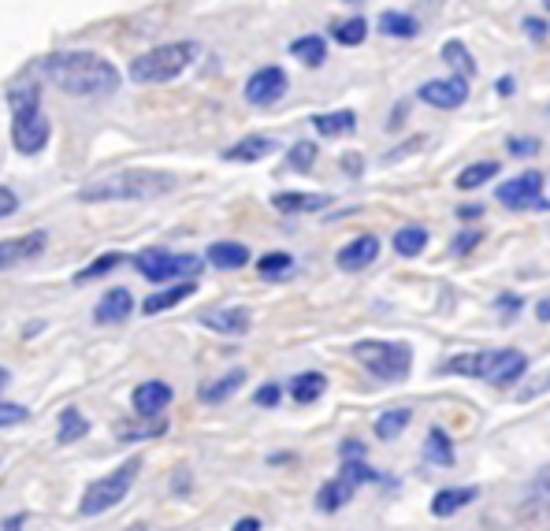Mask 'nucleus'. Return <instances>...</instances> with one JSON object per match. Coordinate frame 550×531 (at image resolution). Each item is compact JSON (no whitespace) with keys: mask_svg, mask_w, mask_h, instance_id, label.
<instances>
[{"mask_svg":"<svg viewBox=\"0 0 550 531\" xmlns=\"http://www.w3.org/2000/svg\"><path fill=\"white\" fill-rule=\"evenodd\" d=\"M536 320L539 324H550V294L536 305Z\"/></svg>","mask_w":550,"mask_h":531,"instance_id":"52","label":"nucleus"},{"mask_svg":"<svg viewBox=\"0 0 550 531\" xmlns=\"http://www.w3.org/2000/svg\"><path fill=\"white\" fill-rule=\"evenodd\" d=\"M417 97L424 104H432V108H443V112H454L461 104L469 101V78H432V82H424L417 90Z\"/></svg>","mask_w":550,"mask_h":531,"instance_id":"11","label":"nucleus"},{"mask_svg":"<svg viewBox=\"0 0 550 531\" xmlns=\"http://www.w3.org/2000/svg\"><path fill=\"white\" fill-rule=\"evenodd\" d=\"M231 531H261V520H257V517H242Z\"/></svg>","mask_w":550,"mask_h":531,"instance_id":"51","label":"nucleus"},{"mask_svg":"<svg viewBox=\"0 0 550 531\" xmlns=\"http://www.w3.org/2000/svg\"><path fill=\"white\" fill-rule=\"evenodd\" d=\"M354 357L365 372H372L383 383H402L413 372V350L406 342H383V338H365L354 346Z\"/></svg>","mask_w":550,"mask_h":531,"instance_id":"5","label":"nucleus"},{"mask_svg":"<svg viewBox=\"0 0 550 531\" xmlns=\"http://www.w3.org/2000/svg\"><path fill=\"white\" fill-rule=\"evenodd\" d=\"M283 93H287V71H283V67L268 64L246 78V101L253 104V108H268V104H275Z\"/></svg>","mask_w":550,"mask_h":531,"instance_id":"10","label":"nucleus"},{"mask_svg":"<svg viewBox=\"0 0 550 531\" xmlns=\"http://www.w3.org/2000/svg\"><path fill=\"white\" fill-rule=\"evenodd\" d=\"M380 34L383 38H398V41H413L420 34V23L406 12H383L380 15Z\"/></svg>","mask_w":550,"mask_h":531,"instance_id":"27","label":"nucleus"},{"mask_svg":"<svg viewBox=\"0 0 550 531\" xmlns=\"http://www.w3.org/2000/svg\"><path fill=\"white\" fill-rule=\"evenodd\" d=\"M138 472H142V461L131 457V461H123V468L108 472V476H101V480H93L90 487H86V494H82L79 513L82 517H101V513H108V509H116L119 502L131 494L134 476H138Z\"/></svg>","mask_w":550,"mask_h":531,"instance_id":"6","label":"nucleus"},{"mask_svg":"<svg viewBox=\"0 0 550 531\" xmlns=\"http://www.w3.org/2000/svg\"><path fill=\"white\" fill-rule=\"evenodd\" d=\"M316 134L324 138H339V134H354L357 130V112L350 108H339V112H324V116H313Z\"/></svg>","mask_w":550,"mask_h":531,"instance_id":"26","label":"nucleus"},{"mask_svg":"<svg viewBox=\"0 0 550 531\" xmlns=\"http://www.w3.org/2000/svg\"><path fill=\"white\" fill-rule=\"evenodd\" d=\"M424 461L439 468H454L458 454H454V442H450V435H446L443 428L428 431V439H424Z\"/></svg>","mask_w":550,"mask_h":531,"instance_id":"24","label":"nucleus"},{"mask_svg":"<svg viewBox=\"0 0 550 531\" xmlns=\"http://www.w3.org/2000/svg\"><path fill=\"white\" fill-rule=\"evenodd\" d=\"M194 290H197V279H179V283H171L168 290H157L153 298H145L142 301V312H145V316H160V312L175 309L179 301L190 298Z\"/></svg>","mask_w":550,"mask_h":531,"instance_id":"17","label":"nucleus"},{"mask_svg":"<svg viewBox=\"0 0 550 531\" xmlns=\"http://www.w3.org/2000/svg\"><path fill=\"white\" fill-rule=\"evenodd\" d=\"M242 383H246V368H231V372H227V376H220L216 383H205V387H201V402H205V405L227 402V398H231V394H235Z\"/></svg>","mask_w":550,"mask_h":531,"instance_id":"25","label":"nucleus"},{"mask_svg":"<svg viewBox=\"0 0 550 531\" xmlns=\"http://www.w3.org/2000/svg\"><path fill=\"white\" fill-rule=\"evenodd\" d=\"M268 153H275L272 138H264V134H249V138L235 142L231 149H223V160H231V164H257V160H264Z\"/></svg>","mask_w":550,"mask_h":531,"instance_id":"18","label":"nucleus"},{"mask_svg":"<svg viewBox=\"0 0 550 531\" xmlns=\"http://www.w3.org/2000/svg\"><path fill=\"white\" fill-rule=\"evenodd\" d=\"M164 431H168V424L153 416V424H138V428H116V439L119 442H142V439H160Z\"/></svg>","mask_w":550,"mask_h":531,"instance_id":"38","label":"nucleus"},{"mask_svg":"<svg viewBox=\"0 0 550 531\" xmlns=\"http://www.w3.org/2000/svg\"><path fill=\"white\" fill-rule=\"evenodd\" d=\"M272 205H275V212L305 216V212H320V208H328L331 194H275Z\"/></svg>","mask_w":550,"mask_h":531,"instance_id":"20","label":"nucleus"},{"mask_svg":"<svg viewBox=\"0 0 550 531\" xmlns=\"http://www.w3.org/2000/svg\"><path fill=\"white\" fill-rule=\"evenodd\" d=\"M513 156H536L539 153V138H521V134H513L510 142H506Z\"/></svg>","mask_w":550,"mask_h":531,"instance_id":"41","label":"nucleus"},{"mask_svg":"<svg viewBox=\"0 0 550 531\" xmlns=\"http://www.w3.org/2000/svg\"><path fill=\"white\" fill-rule=\"evenodd\" d=\"M23 524H27V513H15V517H8L0 524V531H23Z\"/></svg>","mask_w":550,"mask_h":531,"instance_id":"50","label":"nucleus"},{"mask_svg":"<svg viewBox=\"0 0 550 531\" xmlns=\"http://www.w3.org/2000/svg\"><path fill=\"white\" fill-rule=\"evenodd\" d=\"M443 60L454 67L461 78L476 75V60H472V52H469V45H465V41H446V45H443Z\"/></svg>","mask_w":550,"mask_h":531,"instance_id":"33","label":"nucleus"},{"mask_svg":"<svg viewBox=\"0 0 550 531\" xmlns=\"http://www.w3.org/2000/svg\"><path fill=\"white\" fill-rule=\"evenodd\" d=\"M134 268L145 275L149 283H179V279H197L201 275V257L190 253H168V249H142L134 253Z\"/></svg>","mask_w":550,"mask_h":531,"instance_id":"7","label":"nucleus"},{"mask_svg":"<svg viewBox=\"0 0 550 531\" xmlns=\"http://www.w3.org/2000/svg\"><path fill=\"white\" fill-rule=\"evenodd\" d=\"M49 242V234L45 231H34L27 238H8V242H0V272L4 268H12V264H23V260L38 257L41 249Z\"/></svg>","mask_w":550,"mask_h":531,"instance_id":"15","label":"nucleus"},{"mask_svg":"<svg viewBox=\"0 0 550 531\" xmlns=\"http://www.w3.org/2000/svg\"><path fill=\"white\" fill-rule=\"evenodd\" d=\"M335 41L339 45H346V49H354V45H361V41L368 38V23L361 19V15H354V19H346V23H335Z\"/></svg>","mask_w":550,"mask_h":531,"instance_id":"34","label":"nucleus"},{"mask_svg":"<svg viewBox=\"0 0 550 531\" xmlns=\"http://www.w3.org/2000/svg\"><path fill=\"white\" fill-rule=\"evenodd\" d=\"M354 483H346L342 476H335V480H328L320 491H316V509L320 513H339L342 506H350V498H354Z\"/></svg>","mask_w":550,"mask_h":531,"instance_id":"21","label":"nucleus"},{"mask_svg":"<svg viewBox=\"0 0 550 531\" xmlns=\"http://www.w3.org/2000/svg\"><path fill=\"white\" fill-rule=\"evenodd\" d=\"M8 379H12V376H8V368H0V390L8 387Z\"/></svg>","mask_w":550,"mask_h":531,"instance_id":"55","label":"nucleus"},{"mask_svg":"<svg viewBox=\"0 0 550 531\" xmlns=\"http://www.w3.org/2000/svg\"><path fill=\"white\" fill-rule=\"evenodd\" d=\"M8 108H12V145L27 156L41 153L53 138L49 119L41 116V93L34 86H15L8 93Z\"/></svg>","mask_w":550,"mask_h":531,"instance_id":"3","label":"nucleus"},{"mask_svg":"<svg viewBox=\"0 0 550 531\" xmlns=\"http://www.w3.org/2000/svg\"><path fill=\"white\" fill-rule=\"evenodd\" d=\"M354 457H365V446L354 439H346L342 442V461H354Z\"/></svg>","mask_w":550,"mask_h":531,"instance_id":"47","label":"nucleus"},{"mask_svg":"<svg viewBox=\"0 0 550 531\" xmlns=\"http://www.w3.org/2000/svg\"><path fill=\"white\" fill-rule=\"evenodd\" d=\"M524 30H528V34H532V38H536V41H543V38H547V34H550V26L547 23H543V19H536V15H528V19H524Z\"/></svg>","mask_w":550,"mask_h":531,"instance_id":"46","label":"nucleus"},{"mask_svg":"<svg viewBox=\"0 0 550 531\" xmlns=\"http://www.w3.org/2000/svg\"><path fill=\"white\" fill-rule=\"evenodd\" d=\"M201 324L209 327V331H216V335H246L249 324H253V312L242 309V305H220V309H205L201 316H197Z\"/></svg>","mask_w":550,"mask_h":531,"instance_id":"12","label":"nucleus"},{"mask_svg":"<svg viewBox=\"0 0 550 531\" xmlns=\"http://www.w3.org/2000/svg\"><path fill=\"white\" fill-rule=\"evenodd\" d=\"M324 390H328V376H324V372H302V376L290 379V398H294L298 405L320 402Z\"/></svg>","mask_w":550,"mask_h":531,"instance_id":"23","label":"nucleus"},{"mask_svg":"<svg viewBox=\"0 0 550 531\" xmlns=\"http://www.w3.org/2000/svg\"><path fill=\"white\" fill-rule=\"evenodd\" d=\"M82 435H90V420L75 409V405H67L64 413H60V428H56V442L60 446H71V442H79Z\"/></svg>","mask_w":550,"mask_h":531,"instance_id":"29","label":"nucleus"},{"mask_svg":"<svg viewBox=\"0 0 550 531\" xmlns=\"http://www.w3.org/2000/svg\"><path fill=\"white\" fill-rule=\"evenodd\" d=\"M498 93H502V97H510V93H513V78H498Z\"/></svg>","mask_w":550,"mask_h":531,"instance_id":"54","label":"nucleus"},{"mask_svg":"<svg viewBox=\"0 0 550 531\" xmlns=\"http://www.w3.org/2000/svg\"><path fill=\"white\" fill-rule=\"evenodd\" d=\"M287 164L294 171H309L316 164V145L313 142H298V145H290V153H287Z\"/></svg>","mask_w":550,"mask_h":531,"instance_id":"39","label":"nucleus"},{"mask_svg":"<svg viewBox=\"0 0 550 531\" xmlns=\"http://www.w3.org/2000/svg\"><path fill=\"white\" fill-rule=\"evenodd\" d=\"M15 208H19V197H15V190L0 186V220H4V216H12Z\"/></svg>","mask_w":550,"mask_h":531,"instance_id":"45","label":"nucleus"},{"mask_svg":"<svg viewBox=\"0 0 550 531\" xmlns=\"http://www.w3.org/2000/svg\"><path fill=\"white\" fill-rule=\"evenodd\" d=\"M495 175H498V160H476V164L458 171V186L461 190H480V186L491 182Z\"/></svg>","mask_w":550,"mask_h":531,"instance_id":"30","label":"nucleus"},{"mask_svg":"<svg viewBox=\"0 0 550 531\" xmlns=\"http://www.w3.org/2000/svg\"><path fill=\"white\" fill-rule=\"evenodd\" d=\"M498 205H506L510 212H528V208H539V212H550V201H543V171H524L517 179L502 182L495 190Z\"/></svg>","mask_w":550,"mask_h":531,"instance_id":"8","label":"nucleus"},{"mask_svg":"<svg viewBox=\"0 0 550 531\" xmlns=\"http://www.w3.org/2000/svg\"><path fill=\"white\" fill-rule=\"evenodd\" d=\"M257 268H261L264 279H287V275L294 272V257H290V253H264V257L257 260Z\"/></svg>","mask_w":550,"mask_h":531,"instance_id":"35","label":"nucleus"},{"mask_svg":"<svg viewBox=\"0 0 550 531\" xmlns=\"http://www.w3.org/2000/svg\"><path fill=\"white\" fill-rule=\"evenodd\" d=\"M376 257H380V238L376 234H361V238H354V242H346L339 249L335 264L342 272H365L368 264H376Z\"/></svg>","mask_w":550,"mask_h":531,"instance_id":"14","label":"nucleus"},{"mask_svg":"<svg viewBox=\"0 0 550 531\" xmlns=\"http://www.w3.org/2000/svg\"><path fill=\"white\" fill-rule=\"evenodd\" d=\"M480 212H484L480 205H461V208H458L461 220H480Z\"/></svg>","mask_w":550,"mask_h":531,"instance_id":"53","label":"nucleus"},{"mask_svg":"<svg viewBox=\"0 0 550 531\" xmlns=\"http://www.w3.org/2000/svg\"><path fill=\"white\" fill-rule=\"evenodd\" d=\"M134 531H138V528H134Z\"/></svg>","mask_w":550,"mask_h":531,"instance_id":"57","label":"nucleus"},{"mask_svg":"<svg viewBox=\"0 0 550 531\" xmlns=\"http://www.w3.org/2000/svg\"><path fill=\"white\" fill-rule=\"evenodd\" d=\"M194 56L197 41H168V45L142 52L131 64V78L138 86H160V82H171V78L183 75L186 67L194 64Z\"/></svg>","mask_w":550,"mask_h":531,"instance_id":"4","label":"nucleus"},{"mask_svg":"<svg viewBox=\"0 0 550 531\" xmlns=\"http://www.w3.org/2000/svg\"><path fill=\"white\" fill-rule=\"evenodd\" d=\"M209 264L220 272H238L249 264V249L242 242H212L209 246Z\"/></svg>","mask_w":550,"mask_h":531,"instance_id":"22","label":"nucleus"},{"mask_svg":"<svg viewBox=\"0 0 550 531\" xmlns=\"http://www.w3.org/2000/svg\"><path fill=\"white\" fill-rule=\"evenodd\" d=\"M547 390H550V376H543V379H536L532 387L524 390V398H539V394H547Z\"/></svg>","mask_w":550,"mask_h":531,"instance_id":"49","label":"nucleus"},{"mask_svg":"<svg viewBox=\"0 0 550 531\" xmlns=\"http://www.w3.org/2000/svg\"><path fill=\"white\" fill-rule=\"evenodd\" d=\"M424 246H428V231L424 227H402L394 234V253L398 257H420Z\"/></svg>","mask_w":550,"mask_h":531,"instance_id":"32","label":"nucleus"},{"mask_svg":"<svg viewBox=\"0 0 550 531\" xmlns=\"http://www.w3.org/2000/svg\"><path fill=\"white\" fill-rule=\"evenodd\" d=\"M528 372V357L521 350H491L480 353V379L495 387H510Z\"/></svg>","mask_w":550,"mask_h":531,"instance_id":"9","label":"nucleus"},{"mask_svg":"<svg viewBox=\"0 0 550 531\" xmlns=\"http://www.w3.org/2000/svg\"><path fill=\"white\" fill-rule=\"evenodd\" d=\"M521 309H524V298H517V294H502V298H498V312H502L506 320H510V316H517Z\"/></svg>","mask_w":550,"mask_h":531,"instance_id":"44","label":"nucleus"},{"mask_svg":"<svg viewBox=\"0 0 550 531\" xmlns=\"http://www.w3.org/2000/svg\"><path fill=\"white\" fill-rule=\"evenodd\" d=\"M171 190H175V175H168V171L131 168L82 186L79 201H86V205H105V201H153V197L171 194Z\"/></svg>","mask_w":550,"mask_h":531,"instance_id":"2","label":"nucleus"},{"mask_svg":"<svg viewBox=\"0 0 550 531\" xmlns=\"http://www.w3.org/2000/svg\"><path fill=\"white\" fill-rule=\"evenodd\" d=\"M543 8H547V12H550V0H543Z\"/></svg>","mask_w":550,"mask_h":531,"instance_id":"56","label":"nucleus"},{"mask_svg":"<svg viewBox=\"0 0 550 531\" xmlns=\"http://www.w3.org/2000/svg\"><path fill=\"white\" fill-rule=\"evenodd\" d=\"M409 420H413V409H387V413L376 420V439L383 442L398 439V435L409 428Z\"/></svg>","mask_w":550,"mask_h":531,"instance_id":"31","label":"nucleus"},{"mask_svg":"<svg viewBox=\"0 0 550 531\" xmlns=\"http://www.w3.org/2000/svg\"><path fill=\"white\" fill-rule=\"evenodd\" d=\"M476 246H480V231H465V234H458V238H454L450 253H454V257H465V253H472Z\"/></svg>","mask_w":550,"mask_h":531,"instance_id":"43","label":"nucleus"},{"mask_svg":"<svg viewBox=\"0 0 550 531\" xmlns=\"http://www.w3.org/2000/svg\"><path fill=\"white\" fill-rule=\"evenodd\" d=\"M476 498H480V491H476V487H443V491L432 498V517H439V520L454 517L458 509L472 506Z\"/></svg>","mask_w":550,"mask_h":531,"instance_id":"19","label":"nucleus"},{"mask_svg":"<svg viewBox=\"0 0 550 531\" xmlns=\"http://www.w3.org/2000/svg\"><path fill=\"white\" fill-rule=\"evenodd\" d=\"M536 491L543 494V498H547V502H550V465H547V468H539V476H536Z\"/></svg>","mask_w":550,"mask_h":531,"instance_id":"48","label":"nucleus"},{"mask_svg":"<svg viewBox=\"0 0 550 531\" xmlns=\"http://www.w3.org/2000/svg\"><path fill=\"white\" fill-rule=\"evenodd\" d=\"M171 398H175V390H171L164 379H149V383H142V387H134L131 405H134V413L138 416L153 420V416H160L164 409H168Z\"/></svg>","mask_w":550,"mask_h":531,"instance_id":"13","label":"nucleus"},{"mask_svg":"<svg viewBox=\"0 0 550 531\" xmlns=\"http://www.w3.org/2000/svg\"><path fill=\"white\" fill-rule=\"evenodd\" d=\"M38 67L53 86H60L71 97H108L119 90V71L97 52H56Z\"/></svg>","mask_w":550,"mask_h":531,"instance_id":"1","label":"nucleus"},{"mask_svg":"<svg viewBox=\"0 0 550 531\" xmlns=\"http://www.w3.org/2000/svg\"><path fill=\"white\" fill-rule=\"evenodd\" d=\"M119 264H123V253H101V257L93 260V264H86V268L75 275V283H90V279H101V275L116 272Z\"/></svg>","mask_w":550,"mask_h":531,"instance_id":"36","label":"nucleus"},{"mask_svg":"<svg viewBox=\"0 0 550 531\" xmlns=\"http://www.w3.org/2000/svg\"><path fill=\"white\" fill-rule=\"evenodd\" d=\"M290 56H298L305 67H320L328 60V41L320 34H305V38L290 41Z\"/></svg>","mask_w":550,"mask_h":531,"instance_id":"28","label":"nucleus"},{"mask_svg":"<svg viewBox=\"0 0 550 531\" xmlns=\"http://www.w3.org/2000/svg\"><path fill=\"white\" fill-rule=\"evenodd\" d=\"M134 312V298H131V290H108L105 298L97 301V309H93V320L97 324H123L127 316Z\"/></svg>","mask_w":550,"mask_h":531,"instance_id":"16","label":"nucleus"},{"mask_svg":"<svg viewBox=\"0 0 550 531\" xmlns=\"http://www.w3.org/2000/svg\"><path fill=\"white\" fill-rule=\"evenodd\" d=\"M27 420H30L27 405L0 402V428H15V424H27Z\"/></svg>","mask_w":550,"mask_h":531,"instance_id":"40","label":"nucleus"},{"mask_svg":"<svg viewBox=\"0 0 550 531\" xmlns=\"http://www.w3.org/2000/svg\"><path fill=\"white\" fill-rule=\"evenodd\" d=\"M279 398H283V387L279 383H264L257 394H253V402L264 405V409H272V405H279Z\"/></svg>","mask_w":550,"mask_h":531,"instance_id":"42","label":"nucleus"},{"mask_svg":"<svg viewBox=\"0 0 550 531\" xmlns=\"http://www.w3.org/2000/svg\"><path fill=\"white\" fill-rule=\"evenodd\" d=\"M346 483H354V487H361V483H376L380 480V472L376 468L365 465V457H354V461H342V472H339Z\"/></svg>","mask_w":550,"mask_h":531,"instance_id":"37","label":"nucleus"}]
</instances>
